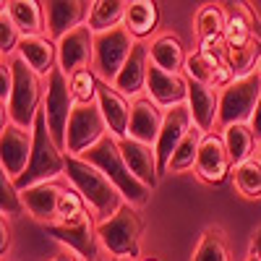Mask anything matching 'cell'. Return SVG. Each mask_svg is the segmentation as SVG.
Masks as SVG:
<instances>
[{
	"instance_id": "1",
	"label": "cell",
	"mask_w": 261,
	"mask_h": 261,
	"mask_svg": "<svg viewBox=\"0 0 261 261\" xmlns=\"http://www.w3.org/2000/svg\"><path fill=\"white\" fill-rule=\"evenodd\" d=\"M65 180H68L81 196L89 212L97 217V222H105L125 204L118 186L105 175L99 167L86 162L84 157L65 154Z\"/></svg>"
},
{
	"instance_id": "2",
	"label": "cell",
	"mask_w": 261,
	"mask_h": 261,
	"mask_svg": "<svg viewBox=\"0 0 261 261\" xmlns=\"http://www.w3.org/2000/svg\"><path fill=\"white\" fill-rule=\"evenodd\" d=\"M11 68H13V92L8 105L3 107V123L11 120L21 128H34V120L42 105H45L47 79L29 68L18 55H11Z\"/></svg>"
},
{
	"instance_id": "3",
	"label": "cell",
	"mask_w": 261,
	"mask_h": 261,
	"mask_svg": "<svg viewBox=\"0 0 261 261\" xmlns=\"http://www.w3.org/2000/svg\"><path fill=\"white\" fill-rule=\"evenodd\" d=\"M84 160H86V162H92L94 167H99L105 175L118 186V191L123 193L125 204L136 206V209H141V206L149 204V199H151V188L144 186V183L134 175V172H130V167H128L125 160H123L120 141H118L113 134H107L94 149L86 151Z\"/></svg>"
},
{
	"instance_id": "4",
	"label": "cell",
	"mask_w": 261,
	"mask_h": 261,
	"mask_svg": "<svg viewBox=\"0 0 261 261\" xmlns=\"http://www.w3.org/2000/svg\"><path fill=\"white\" fill-rule=\"evenodd\" d=\"M34 149H32V160L29 167L24 170V175L16 180L18 191L39 186V183H50V180H60L65 178V151L55 144L45 113L39 110L37 120H34Z\"/></svg>"
},
{
	"instance_id": "5",
	"label": "cell",
	"mask_w": 261,
	"mask_h": 261,
	"mask_svg": "<svg viewBox=\"0 0 261 261\" xmlns=\"http://www.w3.org/2000/svg\"><path fill=\"white\" fill-rule=\"evenodd\" d=\"M102 251H107L113 258L125 261V258H139L141 256V238H144V222L139 217V209L123 204L110 220L97 225Z\"/></svg>"
},
{
	"instance_id": "6",
	"label": "cell",
	"mask_w": 261,
	"mask_h": 261,
	"mask_svg": "<svg viewBox=\"0 0 261 261\" xmlns=\"http://www.w3.org/2000/svg\"><path fill=\"white\" fill-rule=\"evenodd\" d=\"M258 99H261V71L256 68L248 76H238L230 86L220 92L217 130H225L235 123H251Z\"/></svg>"
},
{
	"instance_id": "7",
	"label": "cell",
	"mask_w": 261,
	"mask_h": 261,
	"mask_svg": "<svg viewBox=\"0 0 261 261\" xmlns=\"http://www.w3.org/2000/svg\"><path fill=\"white\" fill-rule=\"evenodd\" d=\"M134 47H136V39L123 24L110 29V32L97 34L94 65H92V71L97 73V79L102 84H115L118 73L123 71V65L130 58V53H134Z\"/></svg>"
},
{
	"instance_id": "8",
	"label": "cell",
	"mask_w": 261,
	"mask_h": 261,
	"mask_svg": "<svg viewBox=\"0 0 261 261\" xmlns=\"http://www.w3.org/2000/svg\"><path fill=\"white\" fill-rule=\"evenodd\" d=\"M73 110H76V99L71 94V79L60 68H55L47 76V94H45L42 113H45V120H47V128H50L55 144L63 151H65V134H68Z\"/></svg>"
},
{
	"instance_id": "9",
	"label": "cell",
	"mask_w": 261,
	"mask_h": 261,
	"mask_svg": "<svg viewBox=\"0 0 261 261\" xmlns=\"http://www.w3.org/2000/svg\"><path fill=\"white\" fill-rule=\"evenodd\" d=\"M97 217L92 212H86L84 217H79L76 222L68 225H47L45 232L53 238L55 243H60L65 251H71L76 258L81 261H99V232H97Z\"/></svg>"
},
{
	"instance_id": "10",
	"label": "cell",
	"mask_w": 261,
	"mask_h": 261,
	"mask_svg": "<svg viewBox=\"0 0 261 261\" xmlns=\"http://www.w3.org/2000/svg\"><path fill=\"white\" fill-rule=\"evenodd\" d=\"M110 128L105 123V115L99 105H76V110L68 123V134H65V154L71 157H84L89 149H94Z\"/></svg>"
},
{
	"instance_id": "11",
	"label": "cell",
	"mask_w": 261,
	"mask_h": 261,
	"mask_svg": "<svg viewBox=\"0 0 261 261\" xmlns=\"http://www.w3.org/2000/svg\"><path fill=\"white\" fill-rule=\"evenodd\" d=\"M32 149H34V130L6 120L0 128V167H3L6 175H11L13 180L24 175L32 160Z\"/></svg>"
},
{
	"instance_id": "12",
	"label": "cell",
	"mask_w": 261,
	"mask_h": 261,
	"mask_svg": "<svg viewBox=\"0 0 261 261\" xmlns=\"http://www.w3.org/2000/svg\"><path fill=\"white\" fill-rule=\"evenodd\" d=\"M193 172L206 186H222L232 175V160L227 154V146H225V139H222L220 130H214V134H206L204 136Z\"/></svg>"
},
{
	"instance_id": "13",
	"label": "cell",
	"mask_w": 261,
	"mask_h": 261,
	"mask_svg": "<svg viewBox=\"0 0 261 261\" xmlns=\"http://www.w3.org/2000/svg\"><path fill=\"white\" fill-rule=\"evenodd\" d=\"M94 42H97V34L89 29V24L65 34L58 42V68L65 76H73L76 71L92 68L94 65Z\"/></svg>"
},
{
	"instance_id": "14",
	"label": "cell",
	"mask_w": 261,
	"mask_h": 261,
	"mask_svg": "<svg viewBox=\"0 0 261 261\" xmlns=\"http://www.w3.org/2000/svg\"><path fill=\"white\" fill-rule=\"evenodd\" d=\"M193 115L188 110V105H178V107H170L165 110V123L160 130V139L154 144L157 151V162H160V175H167V165L175 154V149L180 146V141L188 136V130L193 128Z\"/></svg>"
},
{
	"instance_id": "15",
	"label": "cell",
	"mask_w": 261,
	"mask_h": 261,
	"mask_svg": "<svg viewBox=\"0 0 261 261\" xmlns=\"http://www.w3.org/2000/svg\"><path fill=\"white\" fill-rule=\"evenodd\" d=\"M92 3L86 0H47L45 3V27L53 42H60L73 29L89 24Z\"/></svg>"
},
{
	"instance_id": "16",
	"label": "cell",
	"mask_w": 261,
	"mask_h": 261,
	"mask_svg": "<svg viewBox=\"0 0 261 261\" xmlns=\"http://www.w3.org/2000/svg\"><path fill=\"white\" fill-rule=\"evenodd\" d=\"M165 123V110L151 99L149 94L130 99V123H128V139H136L154 146L160 139V130Z\"/></svg>"
},
{
	"instance_id": "17",
	"label": "cell",
	"mask_w": 261,
	"mask_h": 261,
	"mask_svg": "<svg viewBox=\"0 0 261 261\" xmlns=\"http://www.w3.org/2000/svg\"><path fill=\"white\" fill-rule=\"evenodd\" d=\"M65 183L68 180L60 178V180L39 183V186H32V188L21 191L27 214L32 217V220H37L42 227L58 222V204H60V193L65 191Z\"/></svg>"
},
{
	"instance_id": "18",
	"label": "cell",
	"mask_w": 261,
	"mask_h": 261,
	"mask_svg": "<svg viewBox=\"0 0 261 261\" xmlns=\"http://www.w3.org/2000/svg\"><path fill=\"white\" fill-rule=\"evenodd\" d=\"M146 94L162 110L186 105L188 102V79H186V73H170V71H162L151 63L149 76H146Z\"/></svg>"
},
{
	"instance_id": "19",
	"label": "cell",
	"mask_w": 261,
	"mask_h": 261,
	"mask_svg": "<svg viewBox=\"0 0 261 261\" xmlns=\"http://www.w3.org/2000/svg\"><path fill=\"white\" fill-rule=\"evenodd\" d=\"M149 65H151V55H149V42H136L134 53H130V58L125 60L123 71L118 73L115 79V89L134 99V97H141L146 94V76H149Z\"/></svg>"
},
{
	"instance_id": "20",
	"label": "cell",
	"mask_w": 261,
	"mask_h": 261,
	"mask_svg": "<svg viewBox=\"0 0 261 261\" xmlns=\"http://www.w3.org/2000/svg\"><path fill=\"white\" fill-rule=\"evenodd\" d=\"M120 141V151H123V160L125 165L130 167V172L144 183L149 186L151 191L157 188L160 183V162H157V151L151 144H144V141H136V139H118Z\"/></svg>"
},
{
	"instance_id": "21",
	"label": "cell",
	"mask_w": 261,
	"mask_h": 261,
	"mask_svg": "<svg viewBox=\"0 0 261 261\" xmlns=\"http://www.w3.org/2000/svg\"><path fill=\"white\" fill-rule=\"evenodd\" d=\"M186 105L193 115V123L204 134H214L217 118H220V89H214L209 84L188 81V102Z\"/></svg>"
},
{
	"instance_id": "22",
	"label": "cell",
	"mask_w": 261,
	"mask_h": 261,
	"mask_svg": "<svg viewBox=\"0 0 261 261\" xmlns=\"http://www.w3.org/2000/svg\"><path fill=\"white\" fill-rule=\"evenodd\" d=\"M97 105L105 115V123L110 128V134L115 139L128 136V123H130V99L123 97L113 84H102L99 81V92H97Z\"/></svg>"
},
{
	"instance_id": "23",
	"label": "cell",
	"mask_w": 261,
	"mask_h": 261,
	"mask_svg": "<svg viewBox=\"0 0 261 261\" xmlns=\"http://www.w3.org/2000/svg\"><path fill=\"white\" fill-rule=\"evenodd\" d=\"M16 55L24 60L29 68H34L39 76H45V79L58 68V42H53L47 34L21 37Z\"/></svg>"
},
{
	"instance_id": "24",
	"label": "cell",
	"mask_w": 261,
	"mask_h": 261,
	"mask_svg": "<svg viewBox=\"0 0 261 261\" xmlns=\"http://www.w3.org/2000/svg\"><path fill=\"white\" fill-rule=\"evenodd\" d=\"M149 55H151V63L162 71H170V73H183L186 68V47L183 42L172 34V32H165V34H157L154 39L149 42Z\"/></svg>"
},
{
	"instance_id": "25",
	"label": "cell",
	"mask_w": 261,
	"mask_h": 261,
	"mask_svg": "<svg viewBox=\"0 0 261 261\" xmlns=\"http://www.w3.org/2000/svg\"><path fill=\"white\" fill-rule=\"evenodd\" d=\"M123 27L134 34L136 42H146V37H151L160 27V6L154 0H130Z\"/></svg>"
},
{
	"instance_id": "26",
	"label": "cell",
	"mask_w": 261,
	"mask_h": 261,
	"mask_svg": "<svg viewBox=\"0 0 261 261\" xmlns=\"http://www.w3.org/2000/svg\"><path fill=\"white\" fill-rule=\"evenodd\" d=\"M3 8L11 13L13 24L24 37H37V34H47L45 27V3L39 0H8Z\"/></svg>"
},
{
	"instance_id": "27",
	"label": "cell",
	"mask_w": 261,
	"mask_h": 261,
	"mask_svg": "<svg viewBox=\"0 0 261 261\" xmlns=\"http://www.w3.org/2000/svg\"><path fill=\"white\" fill-rule=\"evenodd\" d=\"M222 139H225V146H227V154L232 160V167L241 165V162H248L258 154V141L253 136V130L248 123H235L225 130H220Z\"/></svg>"
},
{
	"instance_id": "28",
	"label": "cell",
	"mask_w": 261,
	"mask_h": 261,
	"mask_svg": "<svg viewBox=\"0 0 261 261\" xmlns=\"http://www.w3.org/2000/svg\"><path fill=\"white\" fill-rule=\"evenodd\" d=\"M191 261H232L227 232L220 225L204 227V232L199 238V243H196V251H193V258Z\"/></svg>"
},
{
	"instance_id": "29",
	"label": "cell",
	"mask_w": 261,
	"mask_h": 261,
	"mask_svg": "<svg viewBox=\"0 0 261 261\" xmlns=\"http://www.w3.org/2000/svg\"><path fill=\"white\" fill-rule=\"evenodd\" d=\"M196 37L199 42H209V39H220L225 37L227 29V8L225 3H206L196 11Z\"/></svg>"
},
{
	"instance_id": "30",
	"label": "cell",
	"mask_w": 261,
	"mask_h": 261,
	"mask_svg": "<svg viewBox=\"0 0 261 261\" xmlns=\"http://www.w3.org/2000/svg\"><path fill=\"white\" fill-rule=\"evenodd\" d=\"M125 11H128L125 0H94L89 13V29L94 34H102L120 27L125 21Z\"/></svg>"
},
{
	"instance_id": "31",
	"label": "cell",
	"mask_w": 261,
	"mask_h": 261,
	"mask_svg": "<svg viewBox=\"0 0 261 261\" xmlns=\"http://www.w3.org/2000/svg\"><path fill=\"white\" fill-rule=\"evenodd\" d=\"M232 186L248 201H261V160L253 157L232 167Z\"/></svg>"
},
{
	"instance_id": "32",
	"label": "cell",
	"mask_w": 261,
	"mask_h": 261,
	"mask_svg": "<svg viewBox=\"0 0 261 261\" xmlns=\"http://www.w3.org/2000/svg\"><path fill=\"white\" fill-rule=\"evenodd\" d=\"M204 130L199 125H193L188 130V136L180 141V146L175 149L170 165H167V172H186V170H193L196 167V160H199V149H201V141H204Z\"/></svg>"
},
{
	"instance_id": "33",
	"label": "cell",
	"mask_w": 261,
	"mask_h": 261,
	"mask_svg": "<svg viewBox=\"0 0 261 261\" xmlns=\"http://www.w3.org/2000/svg\"><path fill=\"white\" fill-rule=\"evenodd\" d=\"M86 212H89V206H86L84 196L71 183H65V191L60 193V204H58V225L76 222L79 217H84Z\"/></svg>"
},
{
	"instance_id": "34",
	"label": "cell",
	"mask_w": 261,
	"mask_h": 261,
	"mask_svg": "<svg viewBox=\"0 0 261 261\" xmlns=\"http://www.w3.org/2000/svg\"><path fill=\"white\" fill-rule=\"evenodd\" d=\"M71 79V94L76 99V105H94L97 102V92H99V79L92 68L76 71Z\"/></svg>"
},
{
	"instance_id": "35",
	"label": "cell",
	"mask_w": 261,
	"mask_h": 261,
	"mask_svg": "<svg viewBox=\"0 0 261 261\" xmlns=\"http://www.w3.org/2000/svg\"><path fill=\"white\" fill-rule=\"evenodd\" d=\"M0 212H3V217H8V220H16V217H21L27 212L16 180L11 175H6V172H0Z\"/></svg>"
},
{
	"instance_id": "36",
	"label": "cell",
	"mask_w": 261,
	"mask_h": 261,
	"mask_svg": "<svg viewBox=\"0 0 261 261\" xmlns=\"http://www.w3.org/2000/svg\"><path fill=\"white\" fill-rule=\"evenodd\" d=\"M21 37H24V34H21L18 27L13 24L11 13H8L6 8H0V55H3V58L16 55Z\"/></svg>"
},
{
	"instance_id": "37",
	"label": "cell",
	"mask_w": 261,
	"mask_h": 261,
	"mask_svg": "<svg viewBox=\"0 0 261 261\" xmlns=\"http://www.w3.org/2000/svg\"><path fill=\"white\" fill-rule=\"evenodd\" d=\"M13 243V230H11V220L8 217H0V253H8Z\"/></svg>"
},
{
	"instance_id": "38",
	"label": "cell",
	"mask_w": 261,
	"mask_h": 261,
	"mask_svg": "<svg viewBox=\"0 0 261 261\" xmlns=\"http://www.w3.org/2000/svg\"><path fill=\"white\" fill-rule=\"evenodd\" d=\"M251 130H253V136H256V141L261 144V99H258V105H256V110H253V118H251Z\"/></svg>"
},
{
	"instance_id": "39",
	"label": "cell",
	"mask_w": 261,
	"mask_h": 261,
	"mask_svg": "<svg viewBox=\"0 0 261 261\" xmlns=\"http://www.w3.org/2000/svg\"><path fill=\"white\" fill-rule=\"evenodd\" d=\"M251 248L258 253V258H261V227H256L253 230V238H251Z\"/></svg>"
},
{
	"instance_id": "40",
	"label": "cell",
	"mask_w": 261,
	"mask_h": 261,
	"mask_svg": "<svg viewBox=\"0 0 261 261\" xmlns=\"http://www.w3.org/2000/svg\"><path fill=\"white\" fill-rule=\"evenodd\" d=\"M53 261H76V256H73L71 251H65V248H63V251H60V253H58Z\"/></svg>"
},
{
	"instance_id": "41",
	"label": "cell",
	"mask_w": 261,
	"mask_h": 261,
	"mask_svg": "<svg viewBox=\"0 0 261 261\" xmlns=\"http://www.w3.org/2000/svg\"><path fill=\"white\" fill-rule=\"evenodd\" d=\"M243 261H261V258H258V253H256L253 248H248V253H246V258H243Z\"/></svg>"
},
{
	"instance_id": "42",
	"label": "cell",
	"mask_w": 261,
	"mask_h": 261,
	"mask_svg": "<svg viewBox=\"0 0 261 261\" xmlns=\"http://www.w3.org/2000/svg\"><path fill=\"white\" fill-rule=\"evenodd\" d=\"M141 261H160V258H154V256H149V258H141Z\"/></svg>"
},
{
	"instance_id": "43",
	"label": "cell",
	"mask_w": 261,
	"mask_h": 261,
	"mask_svg": "<svg viewBox=\"0 0 261 261\" xmlns=\"http://www.w3.org/2000/svg\"><path fill=\"white\" fill-rule=\"evenodd\" d=\"M256 157H258V160H261V144H258V154H256Z\"/></svg>"
},
{
	"instance_id": "44",
	"label": "cell",
	"mask_w": 261,
	"mask_h": 261,
	"mask_svg": "<svg viewBox=\"0 0 261 261\" xmlns=\"http://www.w3.org/2000/svg\"><path fill=\"white\" fill-rule=\"evenodd\" d=\"M258 71H261V60H258Z\"/></svg>"
},
{
	"instance_id": "45",
	"label": "cell",
	"mask_w": 261,
	"mask_h": 261,
	"mask_svg": "<svg viewBox=\"0 0 261 261\" xmlns=\"http://www.w3.org/2000/svg\"><path fill=\"white\" fill-rule=\"evenodd\" d=\"M76 261H81V258H76Z\"/></svg>"
}]
</instances>
